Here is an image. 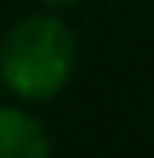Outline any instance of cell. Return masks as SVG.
I'll use <instances>...</instances> for the list:
<instances>
[{
  "instance_id": "6da1fadb",
  "label": "cell",
  "mask_w": 154,
  "mask_h": 158,
  "mask_svg": "<svg viewBox=\"0 0 154 158\" xmlns=\"http://www.w3.org/2000/svg\"><path fill=\"white\" fill-rule=\"evenodd\" d=\"M77 39L56 14H28L0 42V81L25 102H46L67 88Z\"/></svg>"
},
{
  "instance_id": "7a4b0ae2",
  "label": "cell",
  "mask_w": 154,
  "mask_h": 158,
  "mask_svg": "<svg viewBox=\"0 0 154 158\" xmlns=\"http://www.w3.org/2000/svg\"><path fill=\"white\" fill-rule=\"evenodd\" d=\"M0 158H49V134L32 113L0 106Z\"/></svg>"
},
{
  "instance_id": "3957f363",
  "label": "cell",
  "mask_w": 154,
  "mask_h": 158,
  "mask_svg": "<svg viewBox=\"0 0 154 158\" xmlns=\"http://www.w3.org/2000/svg\"><path fill=\"white\" fill-rule=\"evenodd\" d=\"M42 7H49V11H63V7H77V4H84V0H39Z\"/></svg>"
}]
</instances>
